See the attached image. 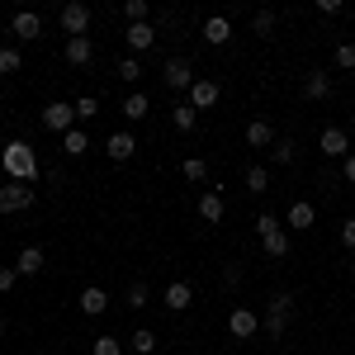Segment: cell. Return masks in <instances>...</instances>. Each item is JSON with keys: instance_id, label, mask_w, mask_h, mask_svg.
I'll return each instance as SVG.
<instances>
[{"instance_id": "cell-30", "label": "cell", "mask_w": 355, "mask_h": 355, "mask_svg": "<svg viewBox=\"0 0 355 355\" xmlns=\"http://www.w3.org/2000/svg\"><path fill=\"white\" fill-rule=\"evenodd\" d=\"M24 67V57H19V48H0V76H15Z\"/></svg>"}, {"instance_id": "cell-9", "label": "cell", "mask_w": 355, "mask_h": 355, "mask_svg": "<svg viewBox=\"0 0 355 355\" xmlns=\"http://www.w3.org/2000/svg\"><path fill=\"white\" fill-rule=\"evenodd\" d=\"M218 100H223L218 81H209V76H204V81H194V85H190V105H194L199 114H204V110H214Z\"/></svg>"}, {"instance_id": "cell-18", "label": "cell", "mask_w": 355, "mask_h": 355, "mask_svg": "<svg viewBox=\"0 0 355 355\" xmlns=\"http://www.w3.org/2000/svg\"><path fill=\"white\" fill-rule=\"evenodd\" d=\"M261 251H266V256H275V261H284V256H289V232H284V227L266 232V237H261Z\"/></svg>"}, {"instance_id": "cell-15", "label": "cell", "mask_w": 355, "mask_h": 355, "mask_svg": "<svg viewBox=\"0 0 355 355\" xmlns=\"http://www.w3.org/2000/svg\"><path fill=\"white\" fill-rule=\"evenodd\" d=\"M246 147H256V152H270L275 147V128L266 119H251V123H246Z\"/></svg>"}, {"instance_id": "cell-2", "label": "cell", "mask_w": 355, "mask_h": 355, "mask_svg": "<svg viewBox=\"0 0 355 355\" xmlns=\"http://www.w3.org/2000/svg\"><path fill=\"white\" fill-rule=\"evenodd\" d=\"M33 199H38L33 185L10 180V185H0V214H24V209H33Z\"/></svg>"}, {"instance_id": "cell-19", "label": "cell", "mask_w": 355, "mask_h": 355, "mask_svg": "<svg viewBox=\"0 0 355 355\" xmlns=\"http://www.w3.org/2000/svg\"><path fill=\"white\" fill-rule=\"evenodd\" d=\"M152 43H157V28L152 24H128V48L133 53H147Z\"/></svg>"}, {"instance_id": "cell-27", "label": "cell", "mask_w": 355, "mask_h": 355, "mask_svg": "<svg viewBox=\"0 0 355 355\" xmlns=\"http://www.w3.org/2000/svg\"><path fill=\"white\" fill-rule=\"evenodd\" d=\"M85 147H90V137H85V128H71V133L62 137V152H67V157H81Z\"/></svg>"}, {"instance_id": "cell-36", "label": "cell", "mask_w": 355, "mask_h": 355, "mask_svg": "<svg viewBox=\"0 0 355 355\" xmlns=\"http://www.w3.org/2000/svg\"><path fill=\"white\" fill-rule=\"evenodd\" d=\"M119 76H123V81L133 85L137 76H142V62H137V57H123V62H119Z\"/></svg>"}, {"instance_id": "cell-37", "label": "cell", "mask_w": 355, "mask_h": 355, "mask_svg": "<svg viewBox=\"0 0 355 355\" xmlns=\"http://www.w3.org/2000/svg\"><path fill=\"white\" fill-rule=\"evenodd\" d=\"M128 308H147V284H142V279L128 284Z\"/></svg>"}, {"instance_id": "cell-25", "label": "cell", "mask_w": 355, "mask_h": 355, "mask_svg": "<svg viewBox=\"0 0 355 355\" xmlns=\"http://www.w3.org/2000/svg\"><path fill=\"white\" fill-rule=\"evenodd\" d=\"M171 123H175L180 133H194V123H199V110H194L190 100H185V105H175V110H171Z\"/></svg>"}, {"instance_id": "cell-10", "label": "cell", "mask_w": 355, "mask_h": 355, "mask_svg": "<svg viewBox=\"0 0 355 355\" xmlns=\"http://www.w3.org/2000/svg\"><path fill=\"white\" fill-rule=\"evenodd\" d=\"M223 214H227L223 190H204V194H199V218L209 223V227H214V223H223Z\"/></svg>"}, {"instance_id": "cell-8", "label": "cell", "mask_w": 355, "mask_h": 355, "mask_svg": "<svg viewBox=\"0 0 355 355\" xmlns=\"http://www.w3.org/2000/svg\"><path fill=\"white\" fill-rule=\"evenodd\" d=\"M162 81L171 85V90H185V95H190V85H194L190 62H185V57H171V62H166V71H162Z\"/></svg>"}, {"instance_id": "cell-38", "label": "cell", "mask_w": 355, "mask_h": 355, "mask_svg": "<svg viewBox=\"0 0 355 355\" xmlns=\"http://www.w3.org/2000/svg\"><path fill=\"white\" fill-rule=\"evenodd\" d=\"M15 279H19L15 266H0V294H10V289H15Z\"/></svg>"}, {"instance_id": "cell-11", "label": "cell", "mask_w": 355, "mask_h": 355, "mask_svg": "<svg viewBox=\"0 0 355 355\" xmlns=\"http://www.w3.org/2000/svg\"><path fill=\"white\" fill-rule=\"evenodd\" d=\"M190 303H194V284L190 279H171V284H166V308H171V313H185Z\"/></svg>"}, {"instance_id": "cell-20", "label": "cell", "mask_w": 355, "mask_h": 355, "mask_svg": "<svg viewBox=\"0 0 355 355\" xmlns=\"http://www.w3.org/2000/svg\"><path fill=\"white\" fill-rule=\"evenodd\" d=\"M90 57H95L90 38H67V62L71 67H90Z\"/></svg>"}, {"instance_id": "cell-4", "label": "cell", "mask_w": 355, "mask_h": 355, "mask_svg": "<svg viewBox=\"0 0 355 355\" xmlns=\"http://www.w3.org/2000/svg\"><path fill=\"white\" fill-rule=\"evenodd\" d=\"M62 28H67V38H85L90 33V5H81V0H71V5H62Z\"/></svg>"}, {"instance_id": "cell-28", "label": "cell", "mask_w": 355, "mask_h": 355, "mask_svg": "<svg viewBox=\"0 0 355 355\" xmlns=\"http://www.w3.org/2000/svg\"><path fill=\"white\" fill-rule=\"evenodd\" d=\"M180 171H185V180H194V185H204V180H209V162H204V157H185Z\"/></svg>"}, {"instance_id": "cell-17", "label": "cell", "mask_w": 355, "mask_h": 355, "mask_svg": "<svg viewBox=\"0 0 355 355\" xmlns=\"http://www.w3.org/2000/svg\"><path fill=\"white\" fill-rule=\"evenodd\" d=\"M76 303H81V313H85V318H100V313L110 308V294H105L100 284H85V289H81V299H76Z\"/></svg>"}, {"instance_id": "cell-5", "label": "cell", "mask_w": 355, "mask_h": 355, "mask_svg": "<svg viewBox=\"0 0 355 355\" xmlns=\"http://www.w3.org/2000/svg\"><path fill=\"white\" fill-rule=\"evenodd\" d=\"M318 152L331 157V162H346V157H351V133H346V128H322V133H318Z\"/></svg>"}, {"instance_id": "cell-6", "label": "cell", "mask_w": 355, "mask_h": 355, "mask_svg": "<svg viewBox=\"0 0 355 355\" xmlns=\"http://www.w3.org/2000/svg\"><path fill=\"white\" fill-rule=\"evenodd\" d=\"M289 308H294V299H289V294H275L270 308H266V318H261V327L270 331V336H279V331L289 327Z\"/></svg>"}, {"instance_id": "cell-40", "label": "cell", "mask_w": 355, "mask_h": 355, "mask_svg": "<svg viewBox=\"0 0 355 355\" xmlns=\"http://www.w3.org/2000/svg\"><path fill=\"white\" fill-rule=\"evenodd\" d=\"M341 246H351V251H355V218L341 223Z\"/></svg>"}, {"instance_id": "cell-24", "label": "cell", "mask_w": 355, "mask_h": 355, "mask_svg": "<svg viewBox=\"0 0 355 355\" xmlns=\"http://www.w3.org/2000/svg\"><path fill=\"white\" fill-rule=\"evenodd\" d=\"M303 95H308V100H327V95H331V76H322V71H308Z\"/></svg>"}, {"instance_id": "cell-12", "label": "cell", "mask_w": 355, "mask_h": 355, "mask_svg": "<svg viewBox=\"0 0 355 355\" xmlns=\"http://www.w3.org/2000/svg\"><path fill=\"white\" fill-rule=\"evenodd\" d=\"M227 38H232V19H227V15H209V19H204V43H209V48H223Z\"/></svg>"}, {"instance_id": "cell-23", "label": "cell", "mask_w": 355, "mask_h": 355, "mask_svg": "<svg viewBox=\"0 0 355 355\" xmlns=\"http://www.w3.org/2000/svg\"><path fill=\"white\" fill-rule=\"evenodd\" d=\"M128 351H133V355H157V331H152V327H137L133 336H128Z\"/></svg>"}, {"instance_id": "cell-33", "label": "cell", "mask_w": 355, "mask_h": 355, "mask_svg": "<svg viewBox=\"0 0 355 355\" xmlns=\"http://www.w3.org/2000/svg\"><path fill=\"white\" fill-rule=\"evenodd\" d=\"M95 114H100V100H95V95H81V100H76V123H90Z\"/></svg>"}, {"instance_id": "cell-35", "label": "cell", "mask_w": 355, "mask_h": 355, "mask_svg": "<svg viewBox=\"0 0 355 355\" xmlns=\"http://www.w3.org/2000/svg\"><path fill=\"white\" fill-rule=\"evenodd\" d=\"M336 67H341V71H355V43H336Z\"/></svg>"}, {"instance_id": "cell-39", "label": "cell", "mask_w": 355, "mask_h": 355, "mask_svg": "<svg viewBox=\"0 0 355 355\" xmlns=\"http://www.w3.org/2000/svg\"><path fill=\"white\" fill-rule=\"evenodd\" d=\"M318 15H327V19H336V15H341V0H318Z\"/></svg>"}, {"instance_id": "cell-13", "label": "cell", "mask_w": 355, "mask_h": 355, "mask_svg": "<svg viewBox=\"0 0 355 355\" xmlns=\"http://www.w3.org/2000/svg\"><path fill=\"white\" fill-rule=\"evenodd\" d=\"M10 33H15L19 43H28V38H38V33H43V19H38L33 10H19V15L10 19Z\"/></svg>"}, {"instance_id": "cell-1", "label": "cell", "mask_w": 355, "mask_h": 355, "mask_svg": "<svg viewBox=\"0 0 355 355\" xmlns=\"http://www.w3.org/2000/svg\"><path fill=\"white\" fill-rule=\"evenodd\" d=\"M0 166H5V175L10 180H19V185H33L38 175H43V166H38V152L28 147V142H5V152H0Z\"/></svg>"}, {"instance_id": "cell-32", "label": "cell", "mask_w": 355, "mask_h": 355, "mask_svg": "<svg viewBox=\"0 0 355 355\" xmlns=\"http://www.w3.org/2000/svg\"><path fill=\"white\" fill-rule=\"evenodd\" d=\"M251 28H256V38H270V33H275V10H256Z\"/></svg>"}, {"instance_id": "cell-21", "label": "cell", "mask_w": 355, "mask_h": 355, "mask_svg": "<svg viewBox=\"0 0 355 355\" xmlns=\"http://www.w3.org/2000/svg\"><path fill=\"white\" fill-rule=\"evenodd\" d=\"M147 110H152V100H147L142 90L123 95V114H128V123H142V119H147Z\"/></svg>"}, {"instance_id": "cell-14", "label": "cell", "mask_w": 355, "mask_h": 355, "mask_svg": "<svg viewBox=\"0 0 355 355\" xmlns=\"http://www.w3.org/2000/svg\"><path fill=\"white\" fill-rule=\"evenodd\" d=\"M133 152H137L133 133H110V142H105V157L110 162H133Z\"/></svg>"}, {"instance_id": "cell-7", "label": "cell", "mask_w": 355, "mask_h": 355, "mask_svg": "<svg viewBox=\"0 0 355 355\" xmlns=\"http://www.w3.org/2000/svg\"><path fill=\"white\" fill-rule=\"evenodd\" d=\"M227 331H232L237 341H251V336L261 331V318H256L251 308H232V313H227Z\"/></svg>"}, {"instance_id": "cell-41", "label": "cell", "mask_w": 355, "mask_h": 355, "mask_svg": "<svg viewBox=\"0 0 355 355\" xmlns=\"http://www.w3.org/2000/svg\"><path fill=\"white\" fill-rule=\"evenodd\" d=\"M341 175H346V180H351V185H355V152H351V157H346V162H341Z\"/></svg>"}, {"instance_id": "cell-16", "label": "cell", "mask_w": 355, "mask_h": 355, "mask_svg": "<svg viewBox=\"0 0 355 355\" xmlns=\"http://www.w3.org/2000/svg\"><path fill=\"white\" fill-rule=\"evenodd\" d=\"M43 266H48L43 246H24V251H19V261H15V270H19V279H28V275H43Z\"/></svg>"}, {"instance_id": "cell-34", "label": "cell", "mask_w": 355, "mask_h": 355, "mask_svg": "<svg viewBox=\"0 0 355 355\" xmlns=\"http://www.w3.org/2000/svg\"><path fill=\"white\" fill-rule=\"evenodd\" d=\"M90 355H123V341H119V336H95Z\"/></svg>"}, {"instance_id": "cell-42", "label": "cell", "mask_w": 355, "mask_h": 355, "mask_svg": "<svg viewBox=\"0 0 355 355\" xmlns=\"http://www.w3.org/2000/svg\"><path fill=\"white\" fill-rule=\"evenodd\" d=\"M0 336H5V318H0Z\"/></svg>"}, {"instance_id": "cell-29", "label": "cell", "mask_w": 355, "mask_h": 355, "mask_svg": "<svg viewBox=\"0 0 355 355\" xmlns=\"http://www.w3.org/2000/svg\"><path fill=\"white\" fill-rule=\"evenodd\" d=\"M246 190L266 194V190H270V171H266V166H251V171H246Z\"/></svg>"}, {"instance_id": "cell-26", "label": "cell", "mask_w": 355, "mask_h": 355, "mask_svg": "<svg viewBox=\"0 0 355 355\" xmlns=\"http://www.w3.org/2000/svg\"><path fill=\"white\" fill-rule=\"evenodd\" d=\"M299 157V147H294V137H275V147H270V162L275 166H289Z\"/></svg>"}, {"instance_id": "cell-3", "label": "cell", "mask_w": 355, "mask_h": 355, "mask_svg": "<svg viewBox=\"0 0 355 355\" xmlns=\"http://www.w3.org/2000/svg\"><path fill=\"white\" fill-rule=\"evenodd\" d=\"M43 128L57 137H67L71 128H76V105H67V100H53L48 110H43Z\"/></svg>"}, {"instance_id": "cell-31", "label": "cell", "mask_w": 355, "mask_h": 355, "mask_svg": "<svg viewBox=\"0 0 355 355\" xmlns=\"http://www.w3.org/2000/svg\"><path fill=\"white\" fill-rule=\"evenodd\" d=\"M147 15H152L147 0H128V5H123V19H128V24H147Z\"/></svg>"}, {"instance_id": "cell-22", "label": "cell", "mask_w": 355, "mask_h": 355, "mask_svg": "<svg viewBox=\"0 0 355 355\" xmlns=\"http://www.w3.org/2000/svg\"><path fill=\"white\" fill-rule=\"evenodd\" d=\"M313 223H318V209L308 199H294L289 204V227H313Z\"/></svg>"}]
</instances>
